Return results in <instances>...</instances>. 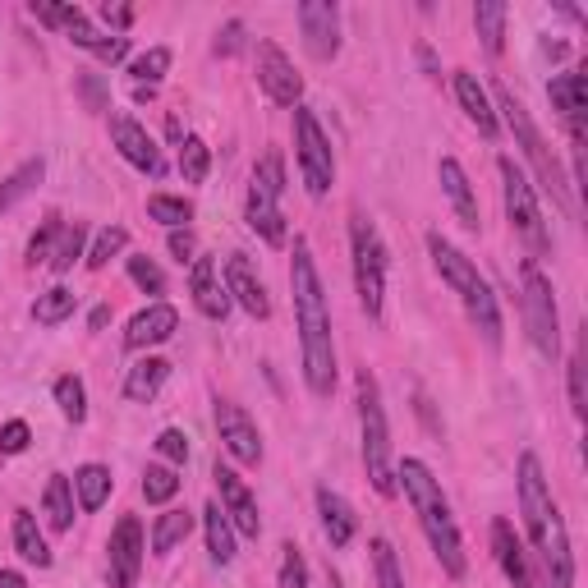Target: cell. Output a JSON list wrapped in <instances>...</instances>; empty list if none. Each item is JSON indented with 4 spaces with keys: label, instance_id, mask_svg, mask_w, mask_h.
<instances>
[{
    "label": "cell",
    "instance_id": "6da1fadb",
    "mask_svg": "<svg viewBox=\"0 0 588 588\" xmlns=\"http://www.w3.org/2000/svg\"><path fill=\"white\" fill-rule=\"evenodd\" d=\"M290 290H294V322H299V350H304V382L313 396L336 391V345H331V313L322 276L308 239H294V262H290Z\"/></svg>",
    "mask_w": 588,
    "mask_h": 588
},
{
    "label": "cell",
    "instance_id": "7a4b0ae2",
    "mask_svg": "<svg viewBox=\"0 0 588 588\" xmlns=\"http://www.w3.org/2000/svg\"><path fill=\"white\" fill-rule=\"evenodd\" d=\"M396 487H405L409 506L419 515V529L428 533V547L437 552L441 570L451 579H464L469 561H464V543H460V529H455V515H451V501L441 492V483L432 478V469L423 460H400L396 464Z\"/></svg>",
    "mask_w": 588,
    "mask_h": 588
},
{
    "label": "cell",
    "instance_id": "3957f363",
    "mask_svg": "<svg viewBox=\"0 0 588 588\" xmlns=\"http://www.w3.org/2000/svg\"><path fill=\"white\" fill-rule=\"evenodd\" d=\"M428 253H432V267L441 272V281H446L464 299L469 322L483 331V340L492 345V350H501V304H497V294H492V285L478 276L474 258H464L451 239H441L437 230L428 235Z\"/></svg>",
    "mask_w": 588,
    "mask_h": 588
},
{
    "label": "cell",
    "instance_id": "277c9868",
    "mask_svg": "<svg viewBox=\"0 0 588 588\" xmlns=\"http://www.w3.org/2000/svg\"><path fill=\"white\" fill-rule=\"evenodd\" d=\"M359 428H363V464L368 478L382 497H396V464H391V432H386V409H382V391L377 377L368 368H359Z\"/></svg>",
    "mask_w": 588,
    "mask_h": 588
},
{
    "label": "cell",
    "instance_id": "5b68a950",
    "mask_svg": "<svg viewBox=\"0 0 588 588\" xmlns=\"http://www.w3.org/2000/svg\"><path fill=\"white\" fill-rule=\"evenodd\" d=\"M492 97H497V111L506 115V125L510 134L520 138L524 147V157L533 161V170H538V184H543L547 193H552L556 203H570V189H566V170H561V161L547 152V138L538 134V125H533V115L524 111V102H515V92L506 88V83H497L492 88Z\"/></svg>",
    "mask_w": 588,
    "mask_h": 588
},
{
    "label": "cell",
    "instance_id": "8992f818",
    "mask_svg": "<svg viewBox=\"0 0 588 588\" xmlns=\"http://www.w3.org/2000/svg\"><path fill=\"white\" fill-rule=\"evenodd\" d=\"M350 253H354V290L368 317H382L386 299V244L377 235V226L363 212L350 216Z\"/></svg>",
    "mask_w": 588,
    "mask_h": 588
},
{
    "label": "cell",
    "instance_id": "52a82bcc",
    "mask_svg": "<svg viewBox=\"0 0 588 588\" xmlns=\"http://www.w3.org/2000/svg\"><path fill=\"white\" fill-rule=\"evenodd\" d=\"M497 170H501V193H506L510 230H515V235L529 244L533 258H543V253L552 249V235H547V226H543V212H538V198H533V184L524 180V170L515 166L510 157H501Z\"/></svg>",
    "mask_w": 588,
    "mask_h": 588
},
{
    "label": "cell",
    "instance_id": "ba28073f",
    "mask_svg": "<svg viewBox=\"0 0 588 588\" xmlns=\"http://www.w3.org/2000/svg\"><path fill=\"white\" fill-rule=\"evenodd\" d=\"M524 327H529L533 350L556 363L561 354V317H556V290L538 262H524Z\"/></svg>",
    "mask_w": 588,
    "mask_h": 588
},
{
    "label": "cell",
    "instance_id": "9c48e42d",
    "mask_svg": "<svg viewBox=\"0 0 588 588\" xmlns=\"http://www.w3.org/2000/svg\"><path fill=\"white\" fill-rule=\"evenodd\" d=\"M294 152H299V170H304L308 193L327 198L331 184H336V161H331V143L308 106H294Z\"/></svg>",
    "mask_w": 588,
    "mask_h": 588
},
{
    "label": "cell",
    "instance_id": "30bf717a",
    "mask_svg": "<svg viewBox=\"0 0 588 588\" xmlns=\"http://www.w3.org/2000/svg\"><path fill=\"white\" fill-rule=\"evenodd\" d=\"M515 474H520V510H524V524H529V538H533V547L543 552L552 524L561 520V510H556V501H552V487H547V478H543V460L533 451H524Z\"/></svg>",
    "mask_w": 588,
    "mask_h": 588
},
{
    "label": "cell",
    "instance_id": "8fae6325",
    "mask_svg": "<svg viewBox=\"0 0 588 588\" xmlns=\"http://www.w3.org/2000/svg\"><path fill=\"white\" fill-rule=\"evenodd\" d=\"M299 28H304V46L313 60L340 56V10L331 0H304L299 5Z\"/></svg>",
    "mask_w": 588,
    "mask_h": 588
},
{
    "label": "cell",
    "instance_id": "7c38bea8",
    "mask_svg": "<svg viewBox=\"0 0 588 588\" xmlns=\"http://www.w3.org/2000/svg\"><path fill=\"white\" fill-rule=\"evenodd\" d=\"M258 83L276 106H299L304 97V79L294 74L290 56L276 42H258Z\"/></svg>",
    "mask_w": 588,
    "mask_h": 588
},
{
    "label": "cell",
    "instance_id": "4fadbf2b",
    "mask_svg": "<svg viewBox=\"0 0 588 588\" xmlns=\"http://www.w3.org/2000/svg\"><path fill=\"white\" fill-rule=\"evenodd\" d=\"M212 478H216V487H221V510H226V520L235 524L244 538H258V533H262V515H258V501H253L249 483H244L230 464H216Z\"/></svg>",
    "mask_w": 588,
    "mask_h": 588
},
{
    "label": "cell",
    "instance_id": "5bb4252c",
    "mask_svg": "<svg viewBox=\"0 0 588 588\" xmlns=\"http://www.w3.org/2000/svg\"><path fill=\"white\" fill-rule=\"evenodd\" d=\"M111 588H134L138 584V570H143V524L134 520V515H125V520L115 524L111 533Z\"/></svg>",
    "mask_w": 588,
    "mask_h": 588
},
{
    "label": "cell",
    "instance_id": "9a60e30c",
    "mask_svg": "<svg viewBox=\"0 0 588 588\" xmlns=\"http://www.w3.org/2000/svg\"><path fill=\"white\" fill-rule=\"evenodd\" d=\"M216 428H221V441H226V451L239 464H262V432L239 405L216 400Z\"/></svg>",
    "mask_w": 588,
    "mask_h": 588
},
{
    "label": "cell",
    "instance_id": "2e32d148",
    "mask_svg": "<svg viewBox=\"0 0 588 588\" xmlns=\"http://www.w3.org/2000/svg\"><path fill=\"white\" fill-rule=\"evenodd\" d=\"M111 138H115V147H120V157L129 161V166H138L143 175H166V161H161V152H157V143H152V134H147L143 125H138L134 115H115L111 120Z\"/></svg>",
    "mask_w": 588,
    "mask_h": 588
},
{
    "label": "cell",
    "instance_id": "e0dca14e",
    "mask_svg": "<svg viewBox=\"0 0 588 588\" xmlns=\"http://www.w3.org/2000/svg\"><path fill=\"white\" fill-rule=\"evenodd\" d=\"M547 97H552V111L561 115V125H566L570 143L575 152L584 147V69H566V74H556L547 83Z\"/></svg>",
    "mask_w": 588,
    "mask_h": 588
},
{
    "label": "cell",
    "instance_id": "ac0fdd59",
    "mask_svg": "<svg viewBox=\"0 0 588 588\" xmlns=\"http://www.w3.org/2000/svg\"><path fill=\"white\" fill-rule=\"evenodd\" d=\"M226 290H230V299H235V304L244 308L249 317H267V313H272L267 285L258 281V272H253V262L244 258V253H230V258H226Z\"/></svg>",
    "mask_w": 588,
    "mask_h": 588
},
{
    "label": "cell",
    "instance_id": "d6986e66",
    "mask_svg": "<svg viewBox=\"0 0 588 588\" xmlns=\"http://www.w3.org/2000/svg\"><path fill=\"white\" fill-rule=\"evenodd\" d=\"M180 331V313L170 304H147L143 313L129 317V331H125V345L129 350H152L161 340H170Z\"/></svg>",
    "mask_w": 588,
    "mask_h": 588
},
{
    "label": "cell",
    "instance_id": "ffe728a7",
    "mask_svg": "<svg viewBox=\"0 0 588 588\" xmlns=\"http://www.w3.org/2000/svg\"><path fill=\"white\" fill-rule=\"evenodd\" d=\"M189 294H193V304H198V313L212 317V322H221V317L230 313V290L216 281V262L212 258H193Z\"/></svg>",
    "mask_w": 588,
    "mask_h": 588
},
{
    "label": "cell",
    "instance_id": "44dd1931",
    "mask_svg": "<svg viewBox=\"0 0 588 588\" xmlns=\"http://www.w3.org/2000/svg\"><path fill=\"white\" fill-rule=\"evenodd\" d=\"M437 175H441V189H446V198H451L455 216H460V226L464 230H478V226H483V216H478V198H474V184H469V175H464L460 161H455V157H441Z\"/></svg>",
    "mask_w": 588,
    "mask_h": 588
},
{
    "label": "cell",
    "instance_id": "7402d4cb",
    "mask_svg": "<svg viewBox=\"0 0 588 588\" xmlns=\"http://www.w3.org/2000/svg\"><path fill=\"white\" fill-rule=\"evenodd\" d=\"M455 102H460V111L469 115L478 125V134L483 138H497V111H492V102H487V88L478 83V74H469V69H455Z\"/></svg>",
    "mask_w": 588,
    "mask_h": 588
},
{
    "label": "cell",
    "instance_id": "603a6c76",
    "mask_svg": "<svg viewBox=\"0 0 588 588\" xmlns=\"http://www.w3.org/2000/svg\"><path fill=\"white\" fill-rule=\"evenodd\" d=\"M492 552H497V566L506 570L510 584H515V588H533L529 556H524V543L515 538L510 520H492Z\"/></svg>",
    "mask_w": 588,
    "mask_h": 588
},
{
    "label": "cell",
    "instance_id": "cb8c5ba5",
    "mask_svg": "<svg viewBox=\"0 0 588 588\" xmlns=\"http://www.w3.org/2000/svg\"><path fill=\"white\" fill-rule=\"evenodd\" d=\"M317 515H322V533H327L331 547H350L354 533H359V520H354L350 501L331 492V487H317Z\"/></svg>",
    "mask_w": 588,
    "mask_h": 588
},
{
    "label": "cell",
    "instance_id": "d4e9b609",
    "mask_svg": "<svg viewBox=\"0 0 588 588\" xmlns=\"http://www.w3.org/2000/svg\"><path fill=\"white\" fill-rule=\"evenodd\" d=\"M244 216H249V226L258 230L272 249L285 244V216H281V198H276V193H267L262 184H249V207H244Z\"/></svg>",
    "mask_w": 588,
    "mask_h": 588
},
{
    "label": "cell",
    "instance_id": "484cf974",
    "mask_svg": "<svg viewBox=\"0 0 588 588\" xmlns=\"http://www.w3.org/2000/svg\"><path fill=\"white\" fill-rule=\"evenodd\" d=\"M543 561H547V588H575V552H570V538H566V524L561 520L547 533Z\"/></svg>",
    "mask_w": 588,
    "mask_h": 588
},
{
    "label": "cell",
    "instance_id": "4316f807",
    "mask_svg": "<svg viewBox=\"0 0 588 588\" xmlns=\"http://www.w3.org/2000/svg\"><path fill=\"white\" fill-rule=\"evenodd\" d=\"M166 377H170V363L157 359V354H147V359H138L134 368H129L125 396L134 400V405H152V400H157V391L166 386Z\"/></svg>",
    "mask_w": 588,
    "mask_h": 588
},
{
    "label": "cell",
    "instance_id": "83f0119b",
    "mask_svg": "<svg viewBox=\"0 0 588 588\" xmlns=\"http://www.w3.org/2000/svg\"><path fill=\"white\" fill-rule=\"evenodd\" d=\"M14 547H19V556L28 566H37V570L51 566V547H46L42 529H37L33 510H14Z\"/></svg>",
    "mask_w": 588,
    "mask_h": 588
},
{
    "label": "cell",
    "instance_id": "f1b7e54d",
    "mask_svg": "<svg viewBox=\"0 0 588 588\" xmlns=\"http://www.w3.org/2000/svg\"><path fill=\"white\" fill-rule=\"evenodd\" d=\"M203 529H207V552H212L216 566H230L235 561V529H230L226 510L216 506H203Z\"/></svg>",
    "mask_w": 588,
    "mask_h": 588
},
{
    "label": "cell",
    "instance_id": "f546056e",
    "mask_svg": "<svg viewBox=\"0 0 588 588\" xmlns=\"http://www.w3.org/2000/svg\"><path fill=\"white\" fill-rule=\"evenodd\" d=\"M506 19H510V10L501 5V0H483V5H474V28H478V37H483V46L492 51V56L506 51Z\"/></svg>",
    "mask_w": 588,
    "mask_h": 588
},
{
    "label": "cell",
    "instance_id": "4dcf8cb0",
    "mask_svg": "<svg viewBox=\"0 0 588 588\" xmlns=\"http://www.w3.org/2000/svg\"><path fill=\"white\" fill-rule=\"evenodd\" d=\"M42 510H46V520H51L56 533L74 529V483L60 478V474L51 478V483H46V497H42Z\"/></svg>",
    "mask_w": 588,
    "mask_h": 588
},
{
    "label": "cell",
    "instance_id": "1f68e13d",
    "mask_svg": "<svg viewBox=\"0 0 588 588\" xmlns=\"http://www.w3.org/2000/svg\"><path fill=\"white\" fill-rule=\"evenodd\" d=\"M74 492H79V506L88 510H102L106 497H111V469L106 464H83L79 474H74Z\"/></svg>",
    "mask_w": 588,
    "mask_h": 588
},
{
    "label": "cell",
    "instance_id": "d6a6232c",
    "mask_svg": "<svg viewBox=\"0 0 588 588\" xmlns=\"http://www.w3.org/2000/svg\"><path fill=\"white\" fill-rule=\"evenodd\" d=\"M189 529H193L189 510H166V515H157V524H152V552L157 556L175 552V547L189 538Z\"/></svg>",
    "mask_w": 588,
    "mask_h": 588
},
{
    "label": "cell",
    "instance_id": "836d02e7",
    "mask_svg": "<svg viewBox=\"0 0 588 588\" xmlns=\"http://www.w3.org/2000/svg\"><path fill=\"white\" fill-rule=\"evenodd\" d=\"M42 175H46V161H42V157L23 161V166L14 170L10 180L0 184V212H10V207L19 203V198H28V193H33L37 184H42Z\"/></svg>",
    "mask_w": 588,
    "mask_h": 588
},
{
    "label": "cell",
    "instance_id": "e575fe53",
    "mask_svg": "<svg viewBox=\"0 0 588 588\" xmlns=\"http://www.w3.org/2000/svg\"><path fill=\"white\" fill-rule=\"evenodd\" d=\"M79 308V294L65 290V285H51L46 294H37L33 304V322H42V327H56V322H65L69 313Z\"/></svg>",
    "mask_w": 588,
    "mask_h": 588
},
{
    "label": "cell",
    "instance_id": "d590c367",
    "mask_svg": "<svg viewBox=\"0 0 588 588\" xmlns=\"http://www.w3.org/2000/svg\"><path fill=\"white\" fill-rule=\"evenodd\" d=\"M207 170H212V147H207L203 138L189 134L180 143V175H184V184H203Z\"/></svg>",
    "mask_w": 588,
    "mask_h": 588
},
{
    "label": "cell",
    "instance_id": "8d00e7d4",
    "mask_svg": "<svg viewBox=\"0 0 588 588\" xmlns=\"http://www.w3.org/2000/svg\"><path fill=\"white\" fill-rule=\"evenodd\" d=\"M56 405H60V414H65L69 423H83V419H88V391H83V382L74 373L56 377Z\"/></svg>",
    "mask_w": 588,
    "mask_h": 588
},
{
    "label": "cell",
    "instance_id": "74e56055",
    "mask_svg": "<svg viewBox=\"0 0 588 588\" xmlns=\"http://www.w3.org/2000/svg\"><path fill=\"white\" fill-rule=\"evenodd\" d=\"M166 69H170V46H152L147 56H138L129 65V74H134V88H157L166 79Z\"/></svg>",
    "mask_w": 588,
    "mask_h": 588
},
{
    "label": "cell",
    "instance_id": "f35d334b",
    "mask_svg": "<svg viewBox=\"0 0 588 588\" xmlns=\"http://www.w3.org/2000/svg\"><path fill=\"white\" fill-rule=\"evenodd\" d=\"M175 492H180V478H175V469H170V464H147V474H143V497L152 501V506H166Z\"/></svg>",
    "mask_w": 588,
    "mask_h": 588
},
{
    "label": "cell",
    "instance_id": "ab89813d",
    "mask_svg": "<svg viewBox=\"0 0 588 588\" xmlns=\"http://www.w3.org/2000/svg\"><path fill=\"white\" fill-rule=\"evenodd\" d=\"M83 258V226L79 221H74V226H60V239H56V253H51V262H46V267H51V272H69V267H74V262Z\"/></svg>",
    "mask_w": 588,
    "mask_h": 588
},
{
    "label": "cell",
    "instance_id": "60d3db41",
    "mask_svg": "<svg viewBox=\"0 0 588 588\" xmlns=\"http://www.w3.org/2000/svg\"><path fill=\"white\" fill-rule=\"evenodd\" d=\"M373 575L377 588H405V575H400V561H396V547L386 538H373Z\"/></svg>",
    "mask_w": 588,
    "mask_h": 588
},
{
    "label": "cell",
    "instance_id": "b9f144b4",
    "mask_svg": "<svg viewBox=\"0 0 588 588\" xmlns=\"http://www.w3.org/2000/svg\"><path fill=\"white\" fill-rule=\"evenodd\" d=\"M147 216L161 221V226H170V230H180L193 216V207L184 203V198H170V193H152V198H147Z\"/></svg>",
    "mask_w": 588,
    "mask_h": 588
},
{
    "label": "cell",
    "instance_id": "7bdbcfd3",
    "mask_svg": "<svg viewBox=\"0 0 588 588\" xmlns=\"http://www.w3.org/2000/svg\"><path fill=\"white\" fill-rule=\"evenodd\" d=\"M125 244H129V230H125V226H106L102 235H97V244L88 249V267H92V272H102L106 262H111L115 253L125 249Z\"/></svg>",
    "mask_w": 588,
    "mask_h": 588
},
{
    "label": "cell",
    "instance_id": "ee69618b",
    "mask_svg": "<svg viewBox=\"0 0 588 588\" xmlns=\"http://www.w3.org/2000/svg\"><path fill=\"white\" fill-rule=\"evenodd\" d=\"M253 184H262L267 193H276V198H281V193H285V161H281V152H262L258 166H253Z\"/></svg>",
    "mask_w": 588,
    "mask_h": 588
},
{
    "label": "cell",
    "instance_id": "f6af8a7d",
    "mask_svg": "<svg viewBox=\"0 0 588 588\" xmlns=\"http://www.w3.org/2000/svg\"><path fill=\"white\" fill-rule=\"evenodd\" d=\"M129 276H134V285L143 294H166V272H161L152 258H143V253H138V258H129Z\"/></svg>",
    "mask_w": 588,
    "mask_h": 588
},
{
    "label": "cell",
    "instance_id": "bcb514c9",
    "mask_svg": "<svg viewBox=\"0 0 588 588\" xmlns=\"http://www.w3.org/2000/svg\"><path fill=\"white\" fill-rule=\"evenodd\" d=\"M56 239H60V221L51 216V221H42V230L28 239V267H37V262H51V253H56Z\"/></svg>",
    "mask_w": 588,
    "mask_h": 588
},
{
    "label": "cell",
    "instance_id": "7dc6e473",
    "mask_svg": "<svg viewBox=\"0 0 588 588\" xmlns=\"http://www.w3.org/2000/svg\"><path fill=\"white\" fill-rule=\"evenodd\" d=\"M281 588H308V566H304V552L294 543L281 547Z\"/></svg>",
    "mask_w": 588,
    "mask_h": 588
},
{
    "label": "cell",
    "instance_id": "c3c4849f",
    "mask_svg": "<svg viewBox=\"0 0 588 588\" xmlns=\"http://www.w3.org/2000/svg\"><path fill=\"white\" fill-rule=\"evenodd\" d=\"M28 441H33L28 423H23V419H10L5 428H0V455H23V451H28Z\"/></svg>",
    "mask_w": 588,
    "mask_h": 588
},
{
    "label": "cell",
    "instance_id": "681fc988",
    "mask_svg": "<svg viewBox=\"0 0 588 588\" xmlns=\"http://www.w3.org/2000/svg\"><path fill=\"white\" fill-rule=\"evenodd\" d=\"M566 368H570V414H575V419H584V414H588V391H584V359H579V354H575V359H570Z\"/></svg>",
    "mask_w": 588,
    "mask_h": 588
},
{
    "label": "cell",
    "instance_id": "f907efd6",
    "mask_svg": "<svg viewBox=\"0 0 588 588\" xmlns=\"http://www.w3.org/2000/svg\"><path fill=\"white\" fill-rule=\"evenodd\" d=\"M157 451H161V460L184 464V460H189V437H184L180 428H166V432L157 437Z\"/></svg>",
    "mask_w": 588,
    "mask_h": 588
},
{
    "label": "cell",
    "instance_id": "816d5d0a",
    "mask_svg": "<svg viewBox=\"0 0 588 588\" xmlns=\"http://www.w3.org/2000/svg\"><path fill=\"white\" fill-rule=\"evenodd\" d=\"M239 46H244V23L230 19L221 33H216V56H235Z\"/></svg>",
    "mask_w": 588,
    "mask_h": 588
},
{
    "label": "cell",
    "instance_id": "f5cc1de1",
    "mask_svg": "<svg viewBox=\"0 0 588 588\" xmlns=\"http://www.w3.org/2000/svg\"><path fill=\"white\" fill-rule=\"evenodd\" d=\"M125 56H129V37H120V33H111L102 42V51H97V60H102V65H120Z\"/></svg>",
    "mask_w": 588,
    "mask_h": 588
},
{
    "label": "cell",
    "instance_id": "db71d44e",
    "mask_svg": "<svg viewBox=\"0 0 588 588\" xmlns=\"http://www.w3.org/2000/svg\"><path fill=\"white\" fill-rule=\"evenodd\" d=\"M166 244H170V253H175L180 262H193V249H198V244H193V235H189V230H170V239H166Z\"/></svg>",
    "mask_w": 588,
    "mask_h": 588
},
{
    "label": "cell",
    "instance_id": "11a10c76",
    "mask_svg": "<svg viewBox=\"0 0 588 588\" xmlns=\"http://www.w3.org/2000/svg\"><path fill=\"white\" fill-rule=\"evenodd\" d=\"M102 19L111 23V28H120V33H125L129 23H134V10H125V5H102Z\"/></svg>",
    "mask_w": 588,
    "mask_h": 588
},
{
    "label": "cell",
    "instance_id": "9f6ffc18",
    "mask_svg": "<svg viewBox=\"0 0 588 588\" xmlns=\"http://www.w3.org/2000/svg\"><path fill=\"white\" fill-rule=\"evenodd\" d=\"M83 97L92 102V111H102V106H106V97H102V88H97V79H83Z\"/></svg>",
    "mask_w": 588,
    "mask_h": 588
},
{
    "label": "cell",
    "instance_id": "6f0895ef",
    "mask_svg": "<svg viewBox=\"0 0 588 588\" xmlns=\"http://www.w3.org/2000/svg\"><path fill=\"white\" fill-rule=\"evenodd\" d=\"M0 588H28V579L19 570H0Z\"/></svg>",
    "mask_w": 588,
    "mask_h": 588
},
{
    "label": "cell",
    "instance_id": "680465c9",
    "mask_svg": "<svg viewBox=\"0 0 588 588\" xmlns=\"http://www.w3.org/2000/svg\"><path fill=\"white\" fill-rule=\"evenodd\" d=\"M106 322H111V308H106V304H102V308H92V331H102Z\"/></svg>",
    "mask_w": 588,
    "mask_h": 588
},
{
    "label": "cell",
    "instance_id": "91938a15",
    "mask_svg": "<svg viewBox=\"0 0 588 588\" xmlns=\"http://www.w3.org/2000/svg\"><path fill=\"white\" fill-rule=\"evenodd\" d=\"M419 60H423V69H428L432 79H437V60H432V51H428V46H419Z\"/></svg>",
    "mask_w": 588,
    "mask_h": 588
},
{
    "label": "cell",
    "instance_id": "94428289",
    "mask_svg": "<svg viewBox=\"0 0 588 588\" xmlns=\"http://www.w3.org/2000/svg\"><path fill=\"white\" fill-rule=\"evenodd\" d=\"M331 588H340V584H331Z\"/></svg>",
    "mask_w": 588,
    "mask_h": 588
}]
</instances>
